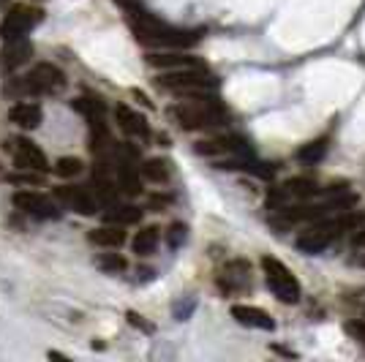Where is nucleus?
<instances>
[{
	"label": "nucleus",
	"instance_id": "3",
	"mask_svg": "<svg viewBox=\"0 0 365 362\" xmlns=\"http://www.w3.org/2000/svg\"><path fill=\"white\" fill-rule=\"evenodd\" d=\"M169 118L185 131H197V128L224 125L227 112H224V106L218 104L215 95H205V98H188L182 104L169 106Z\"/></svg>",
	"mask_w": 365,
	"mask_h": 362
},
{
	"label": "nucleus",
	"instance_id": "28",
	"mask_svg": "<svg viewBox=\"0 0 365 362\" xmlns=\"http://www.w3.org/2000/svg\"><path fill=\"white\" fill-rule=\"evenodd\" d=\"M346 335L365 346V321H349V324H346Z\"/></svg>",
	"mask_w": 365,
	"mask_h": 362
},
{
	"label": "nucleus",
	"instance_id": "29",
	"mask_svg": "<svg viewBox=\"0 0 365 362\" xmlns=\"http://www.w3.org/2000/svg\"><path fill=\"white\" fill-rule=\"evenodd\" d=\"M128 321H131L134 327H142V330H145V332H150V330H153L150 324H145V321H142V316H137L134 311H128Z\"/></svg>",
	"mask_w": 365,
	"mask_h": 362
},
{
	"label": "nucleus",
	"instance_id": "10",
	"mask_svg": "<svg viewBox=\"0 0 365 362\" xmlns=\"http://www.w3.org/2000/svg\"><path fill=\"white\" fill-rule=\"evenodd\" d=\"M33 58V44L25 38V36H19V38H11V41H6L3 49H0V71L3 74H9V71H16V68H22L25 63Z\"/></svg>",
	"mask_w": 365,
	"mask_h": 362
},
{
	"label": "nucleus",
	"instance_id": "16",
	"mask_svg": "<svg viewBox=\"0 0 365 362\" xmlns=\"http://www.w3.org/2000/svg\"><path fill=\"white\" fill-rule=\"evenodd\" d=\"M3 90H6L9 98H14V101H28V98H36V95H38V88H36V82H33L31 74L9 76L6 85H3Z\"/></svg>",
	"mask_w": 365,
	"mask_h": 362
},
{
	"label": "nucleus",
	"instance_id": "30",
	"mask_svg": "<svg viewBox=\"0 0 365 362\" xmlns=\"http://www.w3.org/2000/svg\"><path fill=\"white\" fill-rule=\"evenodd\" d=\"M351 242H354V248H363V251H365V229H363V232H354Z\"/></svg>",
	"mask_w": 365,
	"mask_h": 362
},
{
	"label": "nucleus",
	"instance_id": "31",
	"mask_svg": "<svg viewBox=\"0 0 365 362\" xmlns=\"http://www.w3.org/2000/svg\"><path fill=\"white\" fill-rule=\"evenodd\" d=\"M118 6H123L125 11H131V9H139V0H115Z\"/></svg>",
	"mask_w": 365,
	"mask_h": 362
},
{
	"label": "nucleus",
	"instance_id": "33",
	"mask_svg": "<svg viewBox=\"0 0 365 362\" xmlns=\"http://www.w3.org/2000/svg\"><path fill=\"white\" fill-rule=\"evenodd\" d=\"M360 264H365V257H360Z\"/></svg>",
	"mask_w": 365,
	"mask_h": 362
},
{
	"label": "nucleus",
	"instance_id": "9",
	"mask_svg": "<svg viewBox=\"0 0 365 362\" xmlns=\"http://www.w3.org/2000/svg\"><path fill=\"white\" fill-rule=\"evenodd\" d=\"M11 155H14L16 169H36V172H46L49 169L46 155L33 145L31 139H25V136L11 139Z\"/></svg>",
	"mask_w": 365,
	"mask_h": 362
},
{
	"label": "nucleus",
	"instance_id": "12",
	"mask_svg": "<svg viewBox=\"0 0 365 362\" xmlns=\"http://www.w3.org/2000/svg\"><path fill=\"white\" fill-rule=\"evenodd\" d=\"M115 120H118V128H120L123 134H128L131 139H148V136H150L148 120H145L139 112H134L131 106H125V104L115 106Z\"/></svg>",
	"mask_w": 365,
	"mask_h": 362
},
{
	"label": "nucleus",
	"instance_id": "32",
	"mask_svg": "<svg viewBox=\"0 0 365 362\" xmlns=\"http://www.w3.org/2000/svg\"><path fill=\"white\" fill-rule=\"evenodd\" d=\"M6 3H9V0H0V6H6Z\"/></svg>",
	"mask_w": 365,
	"mask_h": 362
},
{
	"label": "nucleus",
	"instance_id": "17",
	"mask_svg": "<svg viewBox=\"0 0 365 362\" xmlns=\"http://www.w3.org/2000/svg\"><path fill=\"white\" fill-rule=\"evenodd\" d=\"M88 240L98 248H109V251H118L123 242H125V232L123 227H115V224H107V227H98L93 229L88 234Z\"/></svg>",
	"mask_w": 365,
	"mask_h": 362
},
{
	"label": "nucleus",
	"instance_id": "6",
	"mask_svg": "<svg viewBox=\"0 0 365 362\" xmlns=\"http://www.w3.org/2000/svg\"><path fill=\"white\" fill-rule=\"evenodd\" d=\"M41 19H44V11H41L38 6L16 3L14 9L3 16V22H0V38H3V41L19 38V36L31 33L36 25H41Z\"/></svg>",
	"mask_w": 365,
	"mask_h": 362
},
{
	"label": "nucleus",
	"instance_id": "1",
	"mask_svg": "<svg viewBox=\"0 0 365 362\" xmlns=\"http://www.w3.org/2000/svg\"><path fill=\"white\" fill-rule=\"evenodd\" d=\"M128 28L137 36L139 44L150 46V49H188V46L199 44V38H202L199 31H180L142 9L128 11Z\"/></svg>",
	"mask_w": 365,
	"mask_h": 362
},
{
	"label": "nucleus",
	"instance_id": "2",
	"mask_svg": "<svg viewBox=\"0 0 365 362\" xmlns=\"http://www.w3.org/2000/svg\"><path fill=\"white\" fill-rule=\"evenodd\" d=\"M158 90H167L180 98H205V95H215L218 79L207 74L205 66H194V68H180V71H167L155 79Z\"/></svg>",
	"mask_w": 365,
	"mask_h": 362
},
{
	"label": "nucleus",
	"instance_id": "22",
	"mask_svg": "<svg viewBox=\"0 0 365 362\" xmlns=\"http://www.w3.org/2000/svg\"><path fill=\"white\" fill-rule=\"evenodd\" d=\"M142 177H148L150 182H167L169 180V164L161 158H150L142 164Z\"/></svg>",
	"mask_w": 365,
	"mask_h": 362
},
{
	"label": "nucleus",
	"instance_id": "21",
	"mask_svg": "<svg viewBox=\"0 0 365 362\" xmlns=\"http://www.w3.org/2000/svg\"><path fill=\"white\" fill-rule=\"evenodd\" d=\"M284 188V194H287V199H297V202H303V199H311L314 194H317V185H314V180H305V177H294V180L284 182L281 185Z\"/></svg>",
	"mask_w": 365,
	"mask_h": 362
},
{
	"label": "nucleus",
	"instance_id": "7",
	"mask_svg": "<svg viewBox=\"0 0 365 362\" xmlns=\"http://www.w3.org/2000/svg\"><path fill=\"white\" fill-rule=\"evenodd\" d=\"M16 210L28 212L33 218H41V221H49V218H61V210H58V205L52 202L49 197L44 194H38V191H16L14 197H11Z\"/></svg>",
	"mask_w": 365,
	"mask_h": 362
},
{
	"label": "nucleus",
	"instance_id": "24",
	"mask_svg": "<svg viewBox=\"0 0 365 362\" xmlns=\"http://www.w3.org/2000/svg\"><path fill=\"white\" fill-rule=\"evenodd\" d=\"M96 264L104 272H123L128 267L125 257H120V254H98V257H96Z\"/></svg>",
	"mask_w": 365,
	"mask_h": 362
},
{
	"label": "nucleus",
	"instance_id": "11",
	"mask_svg": "<svg viewBox=\"0 0 365 362\" xmlns=\"http://www.w3.org/2000/svg\"><path fill=\"white\" fill-rule=\"evenodd\" d=\"M148 66H153V68H161V71H180V68H194V66H202V61H199L197 55H188V52H150L148 55Z\"/></svg>",
	"mask_w": 365,
	"mask_h": 362
},
{
	"label": "nucleus",
	"instance_id": "5",
	"mask_svg": "<svg viewBox=\"0 0 365 362\" xmlns=\"http://www.w3.org/2000/svg\"><path fill=\"white\" fill-rule=\"evenodd\" d=\"M357 224V218H333V221H322L317 227H311L308 232H303L294 245H297V251H303V254H322L330 242L344 232V229H349Z\"/></svg>",
	"mask_w": 365,
	"mask_h": 362
},
{
	"label": "nucleus",
	"instance_id": "34",
	"mask_svg": "<svg viewBox=\"0 0 365 362\" xmlns=\"http://www.w3.org/2000/svg\"><path fill=\"white\" fill-rule=\"evenodd\" d=\"M33 3H44V0H33Z\"/></svg>",
	"mask_w": 365,
	"mask_h": 362
},
{
	"label": "nucleus",
	"instance_id": "8",
	"mask_svg": "<svg viewBox=\"0 0 365 362\" xmlns=\"http://www.w3.org/2000/svg\"><path fill=\"white\" fill-rule=\"evenodd\" d=\"M55 197L61 199L68 210L79 212V215H96L98 210V202L88 185H61V188H55Z\"/></svg>",
	"mask_w": 365,
	"mask_h": 362
},
{
	"label": "nucleus",
	"instance_id": "25",
	"mask_svg": "<svg viewBox=\"0 0 365 362\" xmlns=\"http://www.w3.org/2000/svg\"><path fill=\"white\" fill-rule=\"evenodd\" d=\"M82 172V161L74 158V155H63L58 158V164H55V175L58 177H76Z\"/></svg>",
	"mask_w": 365,
	"mask_h": 362
},
{
	"label": "nucleus",
	"instance_id": "19",
	"mask_svg": "<svg viewBox=\"0 0 365 362\" xmlns=\"http://www.w3.org/2000/svg\"><path fill=\"white\" fill-rule=\"evenodd\" d=\"M71 109L79 112L88 123L104 120V112H107L104 101H101V98H91V95H85V98H74V101H71Z\"/></svg>",
	"mask_w": 365,
	"mask_h": 362
},
{
	"label": "nucleus",
	"instance_id": "23",
	"mask_svg": "<svg viewBox=\"0 0 365 362\" xmlns=\"http://www.w3.org/2000/svg\"><path fill=\"white\" fill-rule=\"evenodd\" d=\"M324 152H327V142L319 139V142H308V145H303V148L297 150V158L305 161V164H314V161H319Z\"/></svg>",
	"mask_w": 365,
	"mask_h": 362
},
{
	"label": "nucleus",
	"instance_id": "26",
	"mask_svg": "<svg viewBox=\"0 0 365 362\" xmlns=\"http://www.w3.org/2000/svg\"><path fill=\"white\" fill-rule=\"evenodd\" d=\"M44 172H36V169H16L14 175H9V180L14 182V185H41L44 177H41Z\"/></svg>",
	"mask_w": 365,
	"mask_h": 362
},
{
	"label": "nucleus",
	"instance_id": "14",
	"mask_svg": "<svg viewBox=\"0 0 365 362\" xmlns=\"http://www.w3.org/2000/svg\"><path fill=\"white\" fill-rule=\"evenodd\" d=\"M232 319L243 327H254V330H275V321L262 308H254V305H232Z\"/></svg>",
	"mask_w": 365,
	"mask_h": 362
},
{
	"label": "nucleus",
	"instance_id": "27",
	"mask_svg": "<svg viewBox=\"0 0 365 362\" xmlns=\"http://www.w3.org/2000/svg\"><path fill=\"white\" fill-rule=\"evenodd\" d=\"M185 232H188V229H185V224H172V227H169V232H167V242L172 245V248H178V245L185 240Z\"/></svg>",
	"mask_w": 365,
	"mask_h": 362
},
{
	"label": "nucleus",
	"instance_id": "20",
	"mask_svg": "<svg viewBox=\"0 0 365 362\" xmlns=\"http://www.w3.org/2000/svg\"><path fill=\"white\" fill-rule=\"evenodd\" d=\"M155 245H158V229L155 227L139 229L137 237L131 240V248H134L137 257H150L153 251H155Z\"/></svg>",
	"mask_w": 365,
	"mask_h": 362
},
{
	"label": "nucleus",
	"instance_id": "15",
	"mask_svg": "<svg viewBox=\"0 0 365 362\" xmlns=\"http://www.w3.org/2000/svg\"><path fill=\"white\" fill-rule=\"evenodd\" d=\"M9 120L19 125V128H38L41 120H44V112H41V106L33 104V101H19L9 109Z\"/></svg>",
	"mask_w": 365,
	"mask_h": 362
},
{
	"label": "nucleus",
	"instance_id": "13",
	"mask_svg": "<svg viewBox=\"0 0 365 362\" xmlns=\"http://www.w3.org/2000/svg\"><path fill=\"white\" fill-rule=\"evenodd\" d=\"M33 82L38 88V95H46V93H61L66 88V74H63L58 66L52 63H38L31 71Z\"/></svg>",
	"mask_w": 365,
	"mask_h": 362
},
{
	"label": "nucleus",
	"instance_id": "4",
	"mask_svg": "<svg viewBox=\"0 0 365 362\" xmlns=\"http://www.w3.org/2000/svg\"><path fill=\"white\" fill-rule=\"evenodd\" d=\"M262 270H264V284L273 291V297L287 305H294L300 300V281L284 262H278L275 257H262Z\"/></svg>",
	"mask_w": 365,
	"mask_h": 362
},
{
	"label": "nucleus",
	"instance_id": "18",
	"mask_svg": "<svg viewBox=\"0 0 365 362\" xmlns=\"http://www.w3.org/2000/svg\"><path fill=\"white\" fill-rule=\"evenodd\" d=\"M139 218H142V210L134 207V205L115 202V205H109L107 210H104V221L115 224V227H131V224H139Z\"/></svg>",
	"mask_w": 365,
	"mask_h": 362
}]
</instances>
